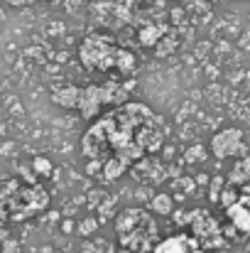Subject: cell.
Returning <instances> with one entry per match:
<instances>
[{"label":"cell","mask_w":250,"mask_h":253,"mask_svg":"<svg viewBox=\"0 0 250 253\" xmlns=\"http://www.w3.org/2000/svg\"><path fill=\"white\" fill-rule=\"evenodd\" d=\"M165 143V123L145 103H123L101 116L81 140L88 163L118 160L128 168L157 153Z\"/></svg>","instance_id":"obj_1"},{"label":"cell","mask_w":250,"mask_h":253,"mask_svg":"<svg viewBox=\"0 0 250 253\" xmlns=\"http://www.w3.org/2000/svg\"><path fill=\"white\" fill-rule=\"evenodd\" d=\"M115 234L120 239V251L123 253H152L155 251L157 226L140 209H125V211H120V216L115 221Z\"/></svg>","instance_id":"obj_2"},{"label":"cell","mask_w":250,"mask_h":253,"mask_svg":"<svg viewBox=\"0 0 250 253\" xmlns=\"http://www.w3.org/2000/svg\"><path fill=\"white\" fill-rule=\"evenodd\" d=\"M118 42L108 35H88L79 47V59L86 69H96V72H110L118 64L120 57Z\"/></svg>","instance_id":"obj_3"},{"label":"cell","mask_w":250,"mask_h":253,"mask_svg":"<svg viewBox=\"0 0 250 253\" xmlns=\"http://www.w3.org/2000/svg\"><path fill=\"white\" fill-rule=\"evenodd\" d=\"M211 153L218 160H228V158H241L246 153V143H243V133L238 128H223L211 138Z\"/></svg>","instance_id":"obj_4"},{"label":"cell","mask_w":250,"mask_h":253,"mask_svg":"<svg viewBox=\"0 0 250 253\" xmlns=\"http://www.w3.org/2000/svg\"><path fill=\"white\" fill-rule=\"evenodd\" d=\"M106 106V101H103V86H83L81 93H79V106H76V111L81 113L83 118H96L98 116V111Z\"/></svg>","instance_id":"obj_5"},{"label":"cell","mask_w":250,"mask_h":253,"mask_svg":"<svg viewBox=\"0 0 250 253\" xmlns=\"http://www.w3.org/2000/svg\"><path fill=\"white\" fill-rule=\"evenodd\" d=\"M152 165H155V163H145V160H140V163L133 168V174H138V179L145 182V184L162 182V179H165V169H162V165H157V168H152Z\"/></svg>","instance_id":"obj_6"},{"label":"cell","mask_w":250,"mask_h":253,"mask_svg":"<svg viewBox=\"0 0 250 253\" xmlns=\"http://www.w3.org/2000/svg\"><path fill=\"white\" fill-rule=\"evenodd\" d=\"M228 216H231V221H233V226L238 229V231H243V234H248L250 231V209L246 204H233L231 209H228Z\"/></svg>","instance_id":"obj_7"},{"label":"cell","mask_w":250,"mask_h":253,"mask_svg":"<svg viewBox=\"0 0 250 253\" xmlns=\"http://www.w3.org/2000/svg\"><path fill=\"white\" fill-rule=\"evenodd\" d=\"M191 246H194V244H191L189 239L177 236V239H167V241H162V244H157L152 253H189Z\"/></svg>","instance_id":"obj_8"},{"label":"cell","mask_w":250,"mask_h":253,"mask_svg":"<svg viewBox=\"0 0 250 253\" xmlns=\"http://www.w3.org/2000/svg\"><path fill=\"white\" fill-rule=\"evenodd\" d=\"M79 93H81V88L67 86V88H62V91L54 93V101H57L59 106H64V108H76V106H79Z\"/></svg>","instance_id":"obj_9"},{"label":"cell","mask_w":250,"mask_h":253,"mask_svg":"<svg viewBox=\"0 0 250 253\" xmlns=\"http://www.w3.org/2000/svg\"><path fill=\"white\" fill-rule=\"evenodd\" d=\"M172 209H174V199L169 194H155V199H152L155 214H172Z\"/></svg>","instance_id":"obj_10"},{"label":"cell","mask_w":250,"mask_h":253,"mask_svg":"<svg viewBox=\"0 0 250 253\" xmlns=\"http://www.w3.org/2000/svg\"><path fill=\"white\" fill-rule=\"evenodd\" d=\"M231 182L233 184H248L250 182V163H238L231 172Z\"/></svg>","instance_id":"obj_11"},{"label":"cell","mask_w":250,"mask_h":253,"mask_svg":"<svg viewBox=\"0 0 250 253\" xmlns=\"http://www.w3.org/2000/svg\"><path fill=\"white\" fill-rule=\"evenodd\" d=\"M115 69H118V72H123V74H130V72L135 69V57H133L128 49H120V57H118Z\"/></svg>","instance_id":"obj_12"},{"label":"cell","mask_w":250,"mask_h":253,"mask_svg":"<svg viewBox=\"0 0 250 253\" xmlns=\"http://www.w3.org/2000/svg\"><path fill=\"white\" fill-rule=\"evenodd\" d=\"M228 184H223V179L221 177H216L214 182H211V189H209V197L214 199V202H221V194H223V189H226Z\"/></svg>","instance_id":"obj_13"},{"label":"cell","mask_w":250,"mask_h":253,"mask_svg":"<svg viewBox=\"0 0 250 253\" xmlns=\"http://www.w3.org/2000/svg\"><path fill=\"white\" fill-rule=\"evenodd\" d=\"M32 168H35L37 174H49V172H52V163H49L47 158H35Z\"/></svg>","instance_id":"obj_14"}]
</instances>
